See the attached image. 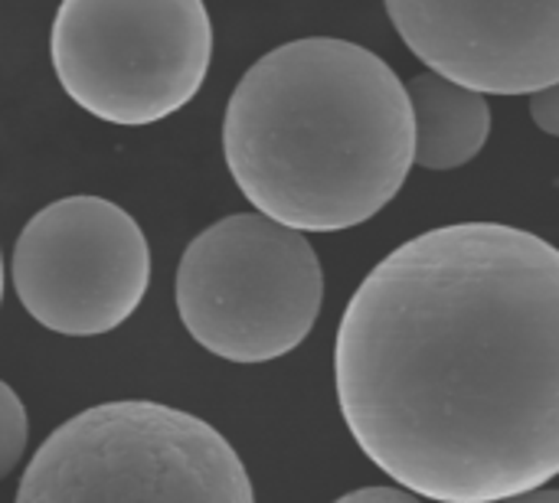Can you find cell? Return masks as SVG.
I'll list each match as a JSON object with an SVG mask.
<instances>
[{
    "instance_id": "5",
    "label": "cell",
    "mask_w": 559,
    "mask_h": 503,
    "mask_svg": "<svg viewBox=\"0 0 559 503\" xmlns=\"http://www.w3.org/2000/svg\"><path fill=\"white\" fill-rule=\"evenodd\" d=\"M66 95L111 124H154L203 85L213 26L203 0H62L49 36Z\"/></svg>"
},
{
    "instance_id": "10",
    "label": "cell",
    "mask_w": 559,
    "mask_h": 503,
    "mask_svg": "<svg viewBox=\"0 0 559 503\" xmlns=\"http://www.w3.org/2000/svg\"><path fill=\"white\" fill-rule=\"evenodd\" d=\"M531 118H534V124L540 131L559 137V82L540 88V92H534V98H531Z\"/></svg>"
},
{
    "instance_id": "1",
    "label": "cell",
    "mask_w": 559,
    "mask_h": 503,
    "mask_svg": "<svg viewBox=\"0 0 559 503\" xmlns=\"http://www.w3.org/2000/svg\"><path fill=\"white\" fill-rule=\"evenodd\" d=\"M334 380L360 452L436 503H498L559 475V249L459 223L390 252L350 298Z\"/></svg>"
},
{
    "instance_id": "9",
    "label": "cell",
    "mask_w": 559,
    "mask_h": 503,
    "mask_svg": "<svg viewBox=\"0 0 559 503\" xmlns=\"http://www.w3.org/2000/svg\"><path fill=\"white\" fill-rule=\"evenodd\" d=\"M29 439V422L20 396L0 380V481L20 465Z\"/></svg>"
},
{
    "instance_id": "7",
    "label": "cell",
    "mask_w": 559,
    "mask_h": 503,
    "mask_svg": "<svg viewBox=\"0 0 559 503\" xmlns=\"http://www.w3.org/2000/svg\"><path fill=\"white\" fill-rule=\"evenodd\" d=\"M406 46L481 95H534L559 82V0H386Z\"/></svg>"
},
{
    "instance_id": "8",
    "label": "cell",
    "mask_w": 559,
    "mask_h": 503,
    "mask_svg": "<svg viewBox=\"0 0 559 503\" xmlns=\"http://www.w3.org/2000/svg\"><path fill=\"white\" fill-rule=\"evenodd\" d=\"M416 121V164L426 170H455L478 157L491 131V111L481 92L465 88L439 72L409 82Z\"/></svg>"
},
{
    "instance_id": "13",
    "label": "cell",
    "mask_w": 559,
    "mask_h": 503,
    "mask_svg": "<svg viewBox=\"0 0 559 503\" xmlns=\"http://www.w3.org/2000/svg\"><path fill=\"white\" fill-rule=\"evenodd\" d=\"M0 298H3V259H0Z\"/></svg>"
},
{
    "instance_id": "2",
    "label": "cell",
    "mask_w": 559,
    "mask_h": 503,
    "mask_svg": "<svg viewBox=\"0 0 559 503\" xmlns=\"http://www.w3.org/2000/svg\"><path fill=\"white\" fill-rule=\"evenodd\" d=\"M223 154L262 216L298 232L350 229L373 219L416 164L409 92L357 43L295 39L239 79Z\"/></svg>"
},
{
    "instance_id": "3",
    "label": "cell",
    "mask_w": 559,
    "mask_h": 503,
    "mask_svg": "<svg viewBox=\"0 0 559 503\" xmlns=\"http://www.w3.org/2000/svg\"><path fill=\"white\" fill-rule=\"evenodd\" d=\"M16 503H255L233 445L160 403H105L33 455Z\"/></svg>"
},
{
    "instance_id": "12",
    "label": "cell",
    "mask_w": 559,
    "mask_h": 503,
    "mask_svg": "<svg viewBox=\"0 0 559 503\" xmlns=\"http://www.w3.org/2000/svg\"><path fill=\"white\" fill-rule=\"evenodd\" d=\"M498 503H559V491H531V494H518Z\"/></svg>"
},
{
    "instance_id": "4",
    "label": "cell",
    "mask_w": 559,
    "mask_h": 503,
    "mask_svg": "<svg viewBox=\"0 0 559 503\" xmlns=\"http://www.w3.org/2000/svg\"><path fill=\"white\" fill-rule=\"evenodd\" d=\"M324 272L311 242L262 213L203 229L177 268V311L190 337L229 363H269L314 327Z\"/></svg>"
},
{
    "instance_id": "6",
    "label": "cell",
    "mask_w": 559,
    "mask_h": 503,
    "mask_svg": "<svg viewBox=\"0 0 559 503\" xmlns=\"http://www.w3.org/2000/svg\"><path fill=\"white\" fill-rule=\"evenodd\" d=\"M10 282L43 327L95 337L121 327L151 282L141 226L111 200L66 196L39 209L13 245Z\"/></svg>"
},
{
    "instance_id": "11",
    "label": "cell",
    "mask_w": 559,
    "mask_h": 503,
    "mask_svg": "<svg viewBox=\"0 0 559 503\" xmlns=\"http://www.w3.org/2000/svg\"><path fill=\"white\" fill-rule=\"evenodd\" d=\"M334 503H423L419 498H413V491L406 488H360L347 498Z\"/></svg>"
}]
</instances>
